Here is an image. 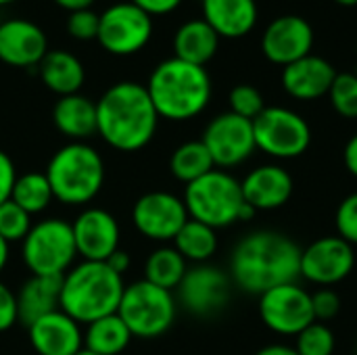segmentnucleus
Returning a JSON list of instances; mask_svg holds the SVG:
<instances>
[{
  "instance_id": "49530a36",
  "label": "nucleus",
  "mask_w": 357,
  "mask_h": 355,
  "mask_svg": "<svg viewBox=\"0 0 357 355\" xmlns=\"http://www.w3.org/2000/svg\"><path fill=\"white\" fill-rule=\"evenodd\" d=\"M6 262H8V243L0 236V272L4 270Z\"/></svg>"
},
{
  "instance_id": "ddd939ff",
  "label": "nucleus",
  "mask_w": 357,
  "mask_h": 355,
  "mask_svg": "<svg viewBox=\"0 0 357 355\" xmlns=\"http://www.w3.org/2000/svg\"><path fill=\"white\" fill-rule=\"evenodd\" d=\"M230 289V274L209 264H197L195 268L186 270L176 291L186 312L199 318H211L228 305Z\"/></svg>"
},
{
  "instance_id": "6e6552de",
  "label": "nucleus",
  "mask_w": 357,
  "mask_h": 355,
  "mask_svg": "<svg viewBox=\"0 0 357 355\" xmlns=\"http://www.w3.org/2000/svg\"><path fill=\"white\" fill-rule=\"evenodd\" d=\"M21 255L36 276H65L77 257L71 224L59 218L33 224L23 239Z\"/></svg>"
},
{
  "instance_id": "f257e3e1",
  "label": "nucleus",
  "mask_w": 357,
  "mask_h": 355,
  "mask_svg": "<svg viewBox=\"0 0 357 355\" xmlns=\"http://www.w3.org/2000/svg\"><path fill=\"white\" fill-rule=\"evenodd\" d=\"M301 249L276 230H255L247 234L232 251L230 278L251 295H261L274 287L297 282Z\"/></svg>"
},
{
  "instance_id": "4c0bfd02",
  "label": "nucleus",
  "mask_w": 357,
  "mask_h": 355,
  "mask_svg": "<svg viewBox=\"0 0 357 355\" xmlns=\"http://www.w3.org/2000/svg\"><path fill=\"white\" fill-rule=\"evenodd\" d=\"M312 310L316 322H328L341 312V297L333 289H320L312 295Z\"/></svg>"
},
{
  "instance_id": "a19ab883",
  "label": "nucleus",
  "mask_w": 357,
  "mask_h": 355,
  "mask_svg": "<svg viewBox=\"0 0 357 355\" xmlns=\"http://www.w3.org/2000/svg\"><path fill=\"white\" fill-rule=\"evenodd\" d=\"M130 2L136 4L138 8H142L146 15L155 17V15H167V13L176 10L182 0H130Z\"/></svg>"
},
{
  "instance_id": "f03ea898",
  "label": "nucleus",
  "mask_w": 357,
  "mask_h": 355,
  "mask_svg": "<svg viewBox=\"0 0 357 355\" xmlns=\"http://www.w3.org/2000/svg\"><path fill=\"white\" fill-rule=\"evenodd\" d=\"M159 115L146 86L119 82L96 103V134L123 153L144 149L157 132Z\"/></svg>"
},
{
  "instance_id": "20e7f679",
  "label": "nucleus",
  "mask_w": 357,
  "mask_h": 355,
  "mask_svg": "<svg viewBox=\"0 0 357 355\" xmlns=\"http://www.w3.org/2000/svg\"><path fill=\"white\" fill-rule=\"evenodd\" d=\"M123 278L105 262H82L71 266L61 285V310L79 324H90L117 314Z\"/></svg>"
},
{
  "instance_id": "5701e85b",
  "label": "nucleus",
  "mask_w": 357,
  "mask_h": 355,
  "mask_svg": "<svg viewBox=\"0 0 357 355\" xmlns=\"http://www.w3.org/2000/svg\"><path fill=\"white\" fill-rule=\"evenodd\" d=\"M203 19L220 38L247 36L257 23L255 0H203Z\"/></svg>"
},
{
  "instance_id": "37998d69",
  "label": "nucleus",
  "mask_w": 357,
  "mask_h": 355,
  "mask_svg": "<svg viewBox=\"0 0 357 355\" xmlns=\"http://www.w3.org/2000/svg\"><path fill=\"white\" fill-rule=\"evenodd\" d=\"M343 161H345L347 172L357 178V134H354V136L347 140L345 151H343Z\"/></svg>"
},
{
  "instance_id": "4468645a",
  "label": "nucleus",
  "mask_w": 357,
  "mask_h": 355,
  "mask_svg": "<svg viewBox=\"0 0 357 355\" xmlns=\"http://www.w3.org/2000/svg\"><path fill=\"white\" fill-rule=\"evenodd\" d=\"M354 266V245H349L341 236H322L310 247L301 249L299 276L310 280L312 285L328 289L343 282L351 274Z\"/></svg>"
},
{
  "instance_id": "f704fd0d",
  "label": "nucleus",
  "mask_w": 357,
  "mask_h": 355,
  "mask_svg": "<svg viewBox=\"0 0 357 355\" xmlns=\"http://www.w3.org/2000/svg\"><path fill=\"white\" fill-rule=\"evenodd\" d=\"M230 111L238 117H245L249 121H253L264 109H266V103H264V96L261 92L251 86V84H238L230 90Z\"/></svg>"
},
{
  "instance_id": "aec40b11",
  "label": "nucleus",
  "mask_w": 357,
  "mask_h": 355,
  "mask_svg": "<svg viewBox=\"0 0 357 355\" xmlns=\"http://www.w3.org/2000/svg\"><path fill=\"white\" fill-rule=\"evenodd\" d=\"M241 188L245 203L255 211H272L289 203L295 190V182L289 169L276 163H268L251 169L241 182Z\"/></svg>"
},
{
  "instance_id": "09e8293b",
  "label": "nucleus",
  "mask_w": 357,
  "mask_h": 355,
  "mask_svg": "<svg viewBox=\"0 0 357 355\" xmlns=\"http://www.w3.org/2000/svg\"><path fill=\"white\" fill-rule=\"evenodd\" d=\"M77 355H96V354H92V352H88V349H82V352H79V354Z\"/></svg>"
},
{
  "instance_id": "c756f323",
  "label": "nucleus",
  "mask_w": 357,
  "mask_h": 355,
  "mask_svg": "<svg viewBox=\"0 0 357 355\" xmlns=\"http://www.w3.org/2000/svg\"><path fill=\"white\" fill-rule=\"evenodd\" d=\"M169 169L180 182L190 184V182L203 178L205 174H209L211 169H215V163H213L207 146L201 140H190V142L180 144L174 151V155L169 159Z\"/></svg>"
},
{
  "instance_id": "f3484780",
  "label": "nucleus",
  "mask_w": 357,
  "mask_h": 355,
  "mask_svg": "<svg viewBox=\"0 0 357 355\" xmlns=\"http://www.w3.org/2000/svg\"><path fill=\"white\" fill-rule=\"evenodd\" d=\"M77 255L84 262H107L119 249V224L100 207L84 209L71 224Z\"/></svg>"
},
{
  "instance_id": "2eb2a0df",
  "label": "nucleus",
  "mask_w": 357,
  "mask_h": 355,
  "mask_svg": "<svg viewBox=\"0 0 357 355\" xmlns=\"http://www.w3.org/2000/svg\"><path fill=\"white\" fill-rule=\"evenodd\" d=\"M132 220L144 239L169 243L188 222V211L180 197L165 190H153L134 203Z\"/></svg>"
},
{
  "instance_id": "a211bd4d",
  "label": "nucleus",
  "mask_w": 357,
  "mask_h": 355,
  "mask_svg": "<svg viewBox=\"0 0 357 355\" xmlns=\"http://www.w3.org/2000/svg\"><path fill=\"white\" fill-rule=\"evenodd\" d=\"M48 52V40L40 25L27 19L0 23V61L10 67L40 65Z\"/></svg>"
},
{
  "instance_id": "7c9ffc66",
  "label": "nucleus",
  "mask_w": 357,
  "mask_h": 355,
  "mask_svg": "<svg viewBox=\"0 0 357 355\" xmlns=\"http://www.w3.org/2000/svg\"><path fill=\"white\" fill-rule=\"evenodd\" d=\"M10 201L17 203L29 216L46 211L50 201H54V195H52L46 174L29 172V174L17 176L13 192H10Z\"/></svg>"
},
{
  "instance_id": "2f4dec72",
  "label": "nucleus",
  "mask_w": 357,
  "mask_h": 355,
  "mask_svg": "<svg viewBox=\"0 0 357 355\" xmlns=\"http://www.w3.org/2000/svg\"><path fill=\"white\" fill-rule=\"evenodd\" d=\"M335 333L324 322H312L295 337V352L299 355H333Z\"/></svg>"
},
{
  "instance_id": "39448f33",
  "label": "nucleus",
  "mask_w": 357,
  "mask_h": 355,
  "mask_svg": "<svg viewBox=\"0 0 357 355\" xmlns=\"http://www.w3.org/2000/svg\"><path fill=\"white\" fill-rule=\"evenodd\" d=\"M44 174L59 203L86 205L102 190L105 161L94 146L69 142L50 157Z\"/></svg>"
},
{
  "instance_id": "bb28decb",
  "label": "nucleus",
  "mask_w": 357,
  "mask_h": 355,
  "mask_svg": "<svg viewBox=\"0 0 357 355\" xmlns=\"http://www.w3.org/2000/svg\"><path fill=\"white\" fill-rule=\"evenodd\" d=\"M132 339L134 337L119 314H111L86 324L84 349L96 355H119L128 349Z\"/></svg>"
},
{
  "instance_id": "473e14b6",
  "label": "nucleus",
  "mask_w": 357,
  "mask_h": 355,
  "mask_svg": "<svg viewBox=\"0 0 357 355\" xmlns=\"http://www.w3.org/2000/svg\"><path fill=\"white\" fill-rule=\"evenodd\" d=\"M331 103L341 117L357 119V75L356 73H337L331 86Z\"/></svg>"
},
{
  "instance_id": "393cba45",
  "label": "nucleus",
  "mask_w": 357,
  "mask_h": 355,
  "mask_svg": "<svg viewBox=\"0 0 357 355\" xmlns=\"http://www.w3.org/2000/svg\"><path fill=\"white\" fill-rule=\"evenodd\" d=\"M220 36L205 19H192L178 27L174 36L176 59L205 67L218 52Z\"/></svg>"
},
{
  "instance_id": "c03bdc74",
  "label": "nucleus",
  "mask_w": 357,
  "mask_h": 355,
  "mask_svg": "<svg viewBox=\"0 0 357 355\" xmlns=\"http://www.w3.org/2000/svg\"><path fill=\"white\" fill-rule=\"evenodd\" d=\"M61 8H65V10H71V13H75V10H84V8H90L92 6V2L94 0H54Z\"/></svg>"
},
{
  "instance_id": "8fccbe9b",
  "label": "nucleus",
  "mask_w": 357,
  "mask_h": 355,
  "mask_svg": "<svg viewBox=\"0 0 357 355\" xmlns=\"http://www.w3.org/2000/svg\"><path fill=\"white\" fill-rule=\"evenodd\" d=\"M10 2H15V0H0V6H4V4H10Z\"/></svg>"
},
{
  "instance_id": "7ed1b4c3",
  "label": "nucleus",
  "mask_w": 357,
  "mask_h": 355,
  "mask_svg": "<svg viewBox=\"0 0 357 355\" xmlns=\"http://www.w3.org/2000/svg\"><path fill=\"white\" fill-rule=\"evenodd\" d=\"M146 90L159 117L188 121L209 105L211 77L205 67L172 56L153 69Z\"/></svg>"
},
{
  "instance_id": "a18cd8bd",
  "label": "nucleus",
  "mask_w": 357,
  "mask_h": 355,
  "mask_svg": "<svg viewBox=\"0 0 357 355\" xmlns=\"http://www.w3.org/2000/svg\"><path fill=\"white\" fill-rule=\"evenodd\" d=\"M255 355H299L295 352V347H289V345H268L264 349H259Z\"/></svg>"
},
{
  "instance_id": "423d86ee",
  "label": "nucleus",
  "mask_w": 357,
  "mask_h": 355,
  "mask_svg": "<svg viewBox=\"0 0 357 355\" xmlns=\"http://www.w3.org/2000/svg\"><path fill=\"white\" fill-rule=\"evenodd\" d=\"M182 201L190 220L207 224L213 230L249 222L257 213L245 203L241 182L224 169H211L203 178L186 184Z\"/></svg>"
},
{
  "instance_id": "ea45409f",
  "label": "nucleus",
  "mask_w": 357,
  "mask_h": 355,
  "mask_svg": "<svg viewBox=\"0 0 357 355\" xmlns=\"http://www.w3.org/2000/svg\"><path fill=\"white\" fill-rule=\"evenodd\" d=\"M15 180H17L15 163H13V159L4 151H0V205L10 199Z\"/></svg>"
},
{
  "instance_id": "b1692460",
  "label": "nucleus",
  "mask_w": 357,
  "mask_h": 355,
  "mask_svg": "<svg viewBox=\"0 0 357 355\" xmlns=\"http://www.w3.org/2000/svg\"><path fill=\"white\" fill-rule=\"evenodd\" d=\"M56 130L73 142H84L96 134V103L82 94L61 96L52 109Z\"/></svg>"
},
{
  "instance_id": "79ce46f5",
  "label": "nucleus",
  "mask_w": 357,
  "mask_h": 355,
  "mask_svg": "<svg viewBox=\"0 0 357 355\" xmlns=\"http://www.w3.org/2000/svg\"><path fill=\"white\" fill-rule=\"evenodd\" d=\"M105 264H107V266H109L113 272H117L119 276H123V274L130 270V264H132V259H130V255H128L123 249H117V251H115V253H113V255H111L107 262H105Z\"/></svg>"
},
{
  "instance_id": "1a4fd4ad",
  "label": "nucleus",
  "mask_w": 357,
  "mask_h": 355,
  "mask_svg": "<svg viewBox=\"0 0 357 355\" xmlns=\"http://www.w3.org/2000/svg\"><path fill=\"white\" fill-rule=\"evenodd\" d=\"M255 146L274 159L301 157L312 144L310 123L287 107H266L253 119Z\"/></svg>"
},
{
  "instance_id": "412c9836",
  "label": "nucleus",
  "mask_w": 357,
  "mask_h": 355,
  "mask_svg": "<svg viewBox=\"0 0 357 355\" xmlns=\"http://www.w3.org/2000/svg\"><path fill=\"white\" fill-rule=\"evenodd\" d=\"M337 69L322 56L307 54L282 69V86L297 100H318L331 92Z\"/></svg>"
},
{
  "instance_id": "dca6fc26",
  "label": "nucleus",
  "mask_w": 357,
  "mask_h": 355,
  "mask_svg": "<svg viewBox=\"0 0 357 355\" xmlns=\"http://www.w3.org/2000/svg\"><path fill=\"white\" fill-rule=\"evenodd\" d=\"M314 29L310 21L297 15H282L274 19L261 38V50L266 59L274 65H291L307 54H312Z\"/></svg>"
},
{
  "instance_id": "4be33fe9",
  "label": "nucleus",
  "mask_w": 357,
  "mask_h": 355,
  "mask_svg": "<svg viewBox=\"0 0 357 355\" xmlns=\"http://www.w3.org/2000/svg\"><path fill=\"white\" fill-rule=\"evenodd\" d=\"M61 285L63 276H36L27 278L17 293L19 322L31 326L46 314L61 310Z\"/></svg>"
},
{
  "instance_id": "58836bf2",
  "label": "nucleus",
  "mask_w": 357,
  "mask_h": 355,
  "mask_svg": "<svg viewBox=\"0 0 357 355\" xmlns=\"http://www.w3.org/2000/svg\"><path fill=\"white\" fill-rule=\"evenodd\" d=\"M17 322H19L17 295L4 282H0V333L13 328Z\"/></svg>"
},
{
  "instance_id": "9d476101",
  "label": "nucleus",
  "mask_w": 357,
  "mask_h": 355,
  "mask_svg": "<svg viewBox=\"0 0 357 355\" xmlns=\"http://www.w3.org/2000/svg\"><path fill=\"white\" fill-rule=\"evenodd\" d=\"M153 36V17L132 2H117L102 10L96 40L117 56L142 50Z\"/></svg>"
},
{
  "instance_id": "6ab92c4d",
  "label": "nucleus",
  "mask_w": 357,
  "mask_h": 355,
  "mask_svg": "<svg viewBox=\"0 0 357 355\" xmlns=\"http://www.w3.org/2000/svg\"><path fill=\"white\" fill-rule=\"evenodd\" d=\"M29 331V343L38 355H77L84 349L82 324L63 310L42 316Z\"/></svg>"
},
{
  "instance_id": "c9c22d12",
  "label": "nucleus",
  "mask_w": 357,
  "mask_h": 355,
  "mask_svg": "<svg viewBox=\"0 0 357 355\" xmlns=\"http://www.w3.org/2000/svg\"><path fill=\"white\" fill-rule=\"evenodd\" d=\"M337 236L347 241L349 245H357V192L345 197L335 213Z\"/></svg>"
},
{
  "instance_id": "0eeeda50",
  "label": "nucleus",
  "mask_w": 357,
  "mask_h": 355,
  "mask_svg": "<svg viewBox=\"0 0 357 355\" xmlns=\"http://www.w3.org/2000/svg\"><path fill=\"white\" fill-rule=\"evenodd\" d=\"M176 312L178 305L174 293L155 287L144 278L123 289L117 310L132 337L138 339H157L165 335L176 320Z\"/></svg>"
},
{
  "instance_id": "a878e982",
  "label": "nucleus",
  "mask_w": 357,
  "mask_h": 355,
  "mask_svg": "<svg viewBox=\"0 0 357 355\" xmlns=\"http://www.w3.org/2000/svg\"><path fill=\"white\" fill-rule=\"evenodd\" d=\"M40 77L50 92L69 96L79 92L86 80V71L75 54L67 50H48L40 63Z\"/></svg>"
},
{
  "instance_id": "cd10ccee",
  "label": "nucleus",
  "mask_w": 357,
  "mask_h": 355,
  "mask_svg": "<svg viewBox=\"0 0 357 355\" xmlns=\"http://www.w3.org/2000/svg\"><path fill=\"white\" fill-rule=\"evenodd\" d=\"M174 247L186 262L207 264L218 251V234L211 226L188 218V222L176 234Z\"/></svg>"
},
{
  "instance_id": "f8f14e48",
  "label": "nucleus",
  "mask_w": 357,
  "mask_h": 355,
  "mask_svg": "<svg viewBox=\"0 0 357 355\" xmlns=\"http://www.w3.org/2000/svg\"><path fill=\"white\" fill-rule=\"evenodd\" d=\"M201 142L207 146L215 167L222 169L245 163L257 149L253 121L238 117L232 111L213 117L207 123Z\"/></svg>"
},
{
  "instance_id": "c85d7f7f",
  "label": "nucleus",
  "mask_w": 357,
  "mask_h": 355,
  "mask_svg": "<svg viewBox=\"0 0 357 355\" xmlns=\"http://www.w3.org/2000/svg\"><path fill=\"white\" fill-rule=\"evenodd\" d=\"M186 270V259L176 251V247H159L144 264V280L165 291H176Z\"/></svg>"
},
{
  "instance_id": "e433bc0d",
  "label": "nucleus",
  "mask_w": 357,
  "mask_h": 355,
  "mask_svg": "<svg viewBox=\"0 0 357 355\" xmlns=\"http://www.w3.org/2000/svg\"><path fill=\"white\" fill-rule=\"evenodd\" d=\"M98 21H100V15H96L90 8L75 10L67 19V31L75 40H92L98 36Z\"/></svg>"
},
{
  "instance_id": "72a5a7b5",
  "label": "nucleus",
  "mask_w": 357,
  "mask_h": 355,
  "mask_svg": "<svg viewBox=\"0 0 357 355\" xmlns=\"http://www.w3.org/2000/svg\"><path fill=\"white\" fill-rule=\"evenodd\" d=\"M31 216L27 211H23L17 203H13L10 199L6 203L0 205V236L10 245L15 241H21L27 236V232L31 230Z\"/></svg>"
},
{
  "instance_id": "9b49d317",
  "label": "nucleus",
  "mask_w": 357,
  "mask_h": 355,
  "mask_svg": "<svg viewBox=\"0 0 357 355\" xmlns=\"http://www.w3.org/2000/svg\"><path fill=\"white\" fill-rule=\"evenodd\" d=\"M259 316L264 324L282 337H297L314 320L312 295L297 282L274 287L259 295Z\"/></svg>"
},
{
  "instance_id": "de8ad7c7",
  "label": "nucleus",
  "mask_w": 357,
  "mask_h": 355,
  "mask_svg": "<svg viewBox=\"0 0 357 355\" xmlns=\"http://www.w3.org/2000/svg\"><path fill=\"white\" fill-rule=\"evenodd\" d=\"M335 2H339V4H343V6H356L357 0H335Z\"/></svg>"
}]
</instances>
